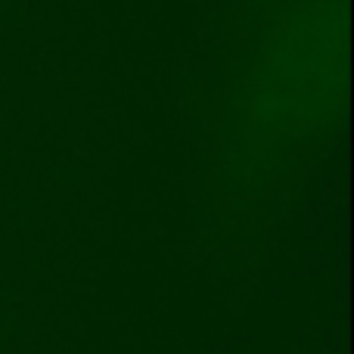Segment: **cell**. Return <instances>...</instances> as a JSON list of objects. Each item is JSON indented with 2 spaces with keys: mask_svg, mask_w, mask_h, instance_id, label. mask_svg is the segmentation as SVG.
<instances>
[{
  "mask_svg": "<svg viewBox=\"0 0 354 354\" xmlns=\"http://www.w3.org/2000/svg\"><path fill=\"white\" fill-rule=\"evenodd\" d=\"M339 28L342 22L333 0H317L277 35L249 97L252 128L258 124L268 134L301 137V131L324 122L336 100Z\"/></svg>",
  "mask_w": 354,
  "mask_h": 354,
  "instance_id": "cell-1",
  "label": "cell"
}]
</instances>
